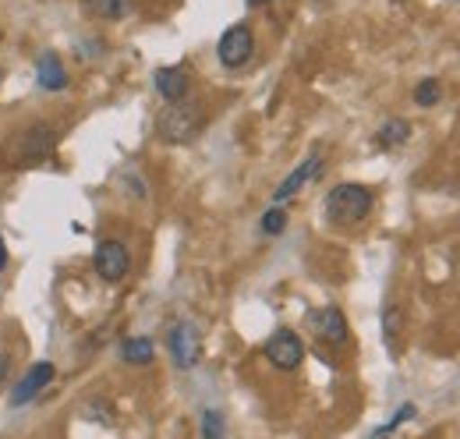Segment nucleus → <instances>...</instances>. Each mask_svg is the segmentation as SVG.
Wrapping results in <instances>:
<instances>
[{
	"instance_id": "obj_1",
	"label": "nucleus",
	"mask_w": 460,
	"mask_h": 439,
	"mask_svg": "<svg viewBox=\"0 0 460 439\" xmlns=\"http://www.w3.org/2000/svg\"><path fill=\"white\" fill-rule=\"evenodd\" d=\"M202 124H206L202 107H195V103H188V100L167 103V107L156 113V135H160L164 142H171V146H184V142L199 139Z\"/></svg>"
},
{
	"instance_id": "obj_2",
	"label": "nucleus",
	"mask_w": 460,
	"mask_h": 439,
	"mask_svg": "<svg viewBox=\"0 0 460 439\" xmlns=\"http://www.w3.org/2000/svg\"><path fill=\"white\" fill-rule=\"evenodd\" d=\"M372 192L365 188V184H337L330 195H326V217L333 220V223H341V227H354V223H361V220L372 213Z\"/></svg>"
},
{
	"instance_id": "obj_3",
	"label": "nucleus",
	"mask_w": 460,
	"mask_h": 439,
	"mask_svg": "<svg viewBox=\"0 0 460 439\" xmlns=\"http://www.w3.org/2000/svg\"><path fill=\"white\" fill-rule=\"evenodd\" d=\"M252 54H255V36H252L248 25H230L227 32L220 36V43H217V57L230 71L244 67L252 60Z\"/></svg>"
},
{
	"instance_id": "obj_4",
	"label": "nucleus",
	"mask_w": 460,
	"mask_h": 439,
	"mask_svg": "<svg viewBox=\"0 0 460 439\" xmlns=\"http://www.w3.org/2000/svg\"><path fill=\"white\" fill-rule=\"evenodd\" d=\"M262 354L270 358V365H273V369H280V372H294V369L301 365V358H305V344H301V336H297V333H290V329H277V333L266 340Z\"/></svg>"
},
{
	"instance_id": "obj_5",
	"label": "nucleus",
	"mask_w": 460,
	"mask_h": 439,
	"mask_svg": "<svg viewBox=\"0 0 460 439\" xmlns=\"http://www.w3.org/2000/svg\"><path fill=\"white\" fill-rule=\"evenodd\" d=\"M93 266H96V273L103 276L107 283L124 280L128 270H131V255H128L124 241H117V237L100 241V245H96V252H93Z\"/></svg>"
},
{
	"instance_id": "obj_6",
	"label": "nucleus",
	"mask_w": 460,
	"mask_h": 439,
	"mask_svg": "<svg viewBox=\"0 0 460 439\" xmlns=\"http://www.w3.org/2000/svg\"><path fill=\"white\" fill-rule=\"evenodd\" d=\"M167 351H171L173 365L177 369H195L202 358V336L191 323H177L167 333Z\"/></svg>"
},
{
	"instance_id": "obj_7",
	"label": "nucleus",
	"mask_w": 460,
	"mask_h": 439,
	"mask_svg": "<svg viewBox=\"0 0 460 439\" xmlns=\"http://www.w3.org/2000/svg\"><path fill=\"white\" fill-rule=\"evenodd\" d=\"M305 327L312 329L323 344H333V347L347 344V336H350L344 312H341V309H333V305H326V309H312V312L305 316Z\"/></svg>"
},
{
	"instance_id": "obj_8",
	"label": "nucleus",
	"mask_w": 460,
	"mask_h": 439,
	"mask_svg": "<svg viewBox=\"0 0 460 439\" xmlns=\"http://www.w3.org/2000/svg\"><path fill=\"white\" fill-rule=\"evenodd\" d=\"M156 82V93L167 100V103H177V100H188V89H191V75L184 64H171V67H160L153 75Z\"/></svg>"
},
{
	"instance_id": "obj_9",
	"label": "nucleus",
	"mask_w": 460,
	"mask_h": 439,
	"mask_svg": "<svg viewBox=\"0 0 460 439\" xmlns=\"http://www.w3.org/2000/svg\"><path fill=\"white\" fill-rule=\"evenodd\" d=\"M54 380V365L50 362H36L22 380H18V386L11 390V404L14 408H22V404H29L32 397H40V390Z\"/></svg>"
},
{
	"instance_id": "obj_10",
	"label": "nucleus",
	"mask_w": 460,
	"mask_h": 439,
	"mask_svg": "<svg viewBox=\"0 0 460 439\" xmlns=\"http://www.w3.org/2000/svg\"><path fill=\"white\" fill-rule=\"evenodd\" d=\"M319 174H323V157H319V153H312V157H308V160H301V166H297L288 181L273 192V202H288V199H294V195H297L312 177H319Z\"/></svg>"
},
{
	"instance_id": "obj_11",
	"label": "nucleus",
	"mask_w": 460,
	"mask_h": 439,
	"mask_svg": "<svg viewBox=\"0 0 460 439\" xmlns=\"http://www.w3.org/2000/svg\"><path fill=\"white\" fill-rule=\"evenodd\" d=\"M22 157L25 160H43V157H50L54 153V131L47 128V124H32L25 135H22Z\"/></svg>"
},
{
	"instance_id": "obj_12",
	"label": "nucleus",
	"mask_w": 460,
	"mask_h": 439,
	"mask_svg": "<svg viewBox=\"0 0 460 439\" xmlns=\"http://www.w3.org/2000/svg\"><path fill=\"white\" fill-rule=\"evenodd\" d=\"M36 71H40V85H43V89H50V93L67 89V71H64V64H60V57L54 54V50H47V54L40 57Z\"/></svg>"
},
{
	"instance_id": "obj_13",
	"label": "nucleus",
	"mask_w": 460,
	"mask_h": 439,
	"mask_svg": "<svg viewBox=\"0 0 460 439\" xmlns=\"http://www.w3.org/2000/svg\"><path fill=\"white\" fill-rule=\"evenodd\" d=\"M120 358H124L128 365H149V362L156 358V347H153L149 336H128V340L120 344Z\"/></svg>"
},
{
	"instance_id": "obj_14",
	"label": "nucleus",
	"mask_w": 460,
	"mask_h": 439,
	"mask_svg": "<svg viewBox=\"0 0 460 439\" xmlns=\"http://www.w3.org/2000/svg\"><path fill=\"white\" fill-rule=\"evenodd\" d=\"M411 139V124L403 121V117H394V121H386L383 128H379V135H376V142L383 146V149H397Z\"/></svg>"
},
{
	"instance_id": "obj_15",
	"label": "nucleus",
	"mask_w": 460,
	"mask_h": 439,
	"mask_svg": "<svg viewBox=\"0 0 460 439\" xmlns=\"http://www.w3.org/2000/svg\"><path fill=\"white\" fill-rule=\"evenodd\" d=\"M82 4L93 18H107V22H120L131 7V0H82Z\"/></svg>"
},
{
	"instance_id": "obj_16",
	"label": "nucleus",
	"mask_w": 460,
	"mask_h": 439,
	"mask_svg": "<svg viewBox=\"0 0 460 439\" xmlns=\"http://www.w3.org/2000/svg\"><path fill=\"white\" fill-rule=\"evenodd\" d=\"M439 96H443V85H439L436 78H425V82L414 89V103H418V107H436Z\"/></svg>"
},
{
	"instance_id": "obj_17",
	"label": "nucleus",
	"mask_w": 460,
	"mask_h": 439,
	"mask_svg": "<svg viewBox=\"0 0 460 439\" xmlns=\"http://www.w3.org/2000/svg\"><path fill=\"white\" fill-rule=\"evenodd\" d=\"M262 230H266L270 237H277V234H284V230H288V213H284L280 206H273V210H266V213H262Z\"/></svg>"
},
{
	"instance_id": "obj_18",
	"label": "nucleus",
	"mask_w": 460,
	"mask_h": 439,
	"mask_svg": "<svg viewBox=\"0 0 460 439\" xmlns=\"http://www.w3.org/2000/svg\"><path fill=\"white\" fill-rule=\"evenodd\" d=\"M224 433H227V426H224L220 411H206V415H202V436H206V439H220Z\"/></svg>"
},
{
	"instance_id": "obj_19",
	"label": "nucleus",
	"mask_w": 460,
	"mask_h": 439,
	"mask_svg": "<svg viewBox=\"0 0 460 439\" xmlns=\"http://www.w3.org/2000/svg\"><path fill=\"white\" fill-rule=\"evenodd\" d=\"M407 418H414V404H403L401 411H397V415H394L386 426H379V429H376V436H386V433H394V429H397L401 422H407Z\"/></svg>"
},
{
	"instance_id": "obj_20",
	"label": "nucleus",
	"mask_w": 460,
	"mask_h": 439,
	"mask_svg": "<svg viewBox=\"0 0 460 439\" xmlns=\"http://www.w3.org/2000/svg\"><path fill=\"white\" fill-rule=\"evenodd\" d=\"M7 266V248H4V237H0V270Z\"/></svg>"
},
{
	"instance_id": "obj_21",
	"label": "nucleus",
	"mask_w": 460,
	"mask_h": 439,
	"mask_svg": "<svg viewBox=\"0 0 460 439\" xmlns=\"http://www.w3.org/2000/svg\"><path fill=\"white\" fill-rule=\"evenodd\" d=\"M262 4H270V0H248V7H262Z\"/></svg>"
},
{
	"instance_id": "obj_22",
	"label": "nucleus",
	"mask_w": 460,
	"mask_h": 439,
	"mask_svg": "<svg viewBox=\"0 0 460 439\" xmlns=\"http://www.w3.org/2000/svg\"><path fill=\"white\" fill-rule=\"evenodd\" d=\"M0 78H4V71H0Z\"/></svg>"
}]
</instances>
